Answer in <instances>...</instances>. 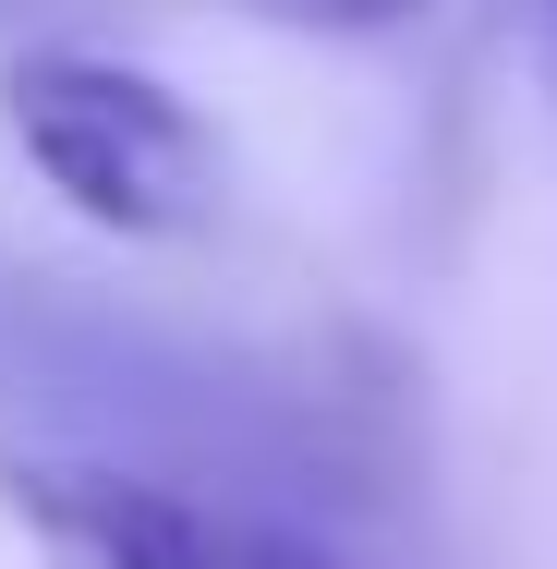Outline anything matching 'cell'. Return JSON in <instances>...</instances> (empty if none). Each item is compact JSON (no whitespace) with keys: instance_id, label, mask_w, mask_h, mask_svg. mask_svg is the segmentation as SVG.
<instances>
[{"instance_id":"6da1fadb","label":"cell","mask_w":557,"mask_h":569,"mask_svg":"<svg viewBox=\"0 0 557 569\" xmlns=\"http://www.w3.org/2000/svg\"><path fill=\"white\" fill-rule=\"evenodd\" d=\"M0 121H12L24 170L61 207H86L98 230H121V242H170L219 194L207 121L158 73L110 61V49H24V61H0Z\"/></svg>"},{"instance_id":"7a4b0ae2","label":"cell","mask_w":557,"mask_h":569,"mask_svg":"<svg viewBox=\"0 0 557 569\" xmlns=\"http://www.w3.org/2000/svg\"><path fill=\"white\" fill-rule=\"evenodd\" d=\"M0 509L49 569H339L316 533L255 521L133 460H0Z\"/></svg>"},{"instance_id":"3957f363","label":"cell","mask_w":557,"mask_h":569,"mask_svg":"<svg viewBox=\"0 0 557 569\" xmlns=\"http://www.w3.org/2000/svg\"><path fill=\"white\" fill-rule=\"evenodd\" d=\"M230 12H255V24H328V37H351V24H400V12H425V0H230Z\"/></svg>"}]
</instances>
